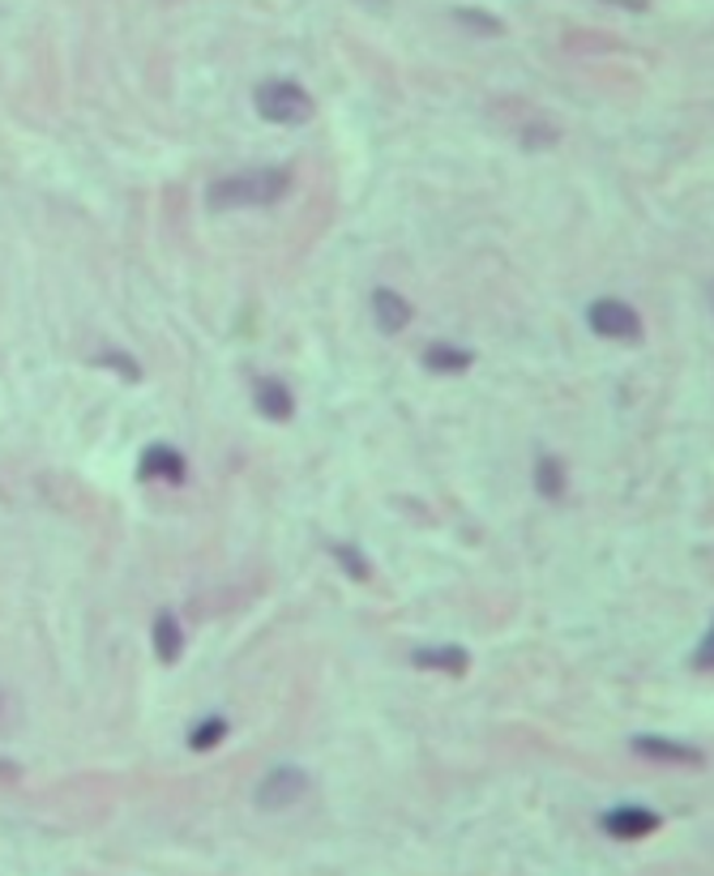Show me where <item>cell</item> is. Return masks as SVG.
Instances as JSON below:
<instances>
[{"mask_svg": "<svg viewBox=\"0 0 714 876\" xmlns=\"http://www.w3.org/2000/svg\"><path fill=\"white\" fill-rule=\"evenodd\" d=\"M291 189V171L287 167H249L236 176H223L205 189L210 209H253V206H274L283 202Z\"/></svg>", "mask_w": 714, "mask_h": 876, "instance_id": "6da1fadb", "label": "cell"}, {"mask_svg": "<svg viewBox=\"0 0 714 876\" xmlns=\"http://www.w3.org/2000/svg\"><path fill=\"white\" fill-rule=\"evenodd\" d=\"M257 111H261V120H270V124H287V129H296V124H308V116H312V99H308V91L300 82H291V77H274V82H261L253 95Z\"/></svg>", "mask_w": 714, "mask_h": 876, "instance_id": "7a4b0ae2", "label": "cell"}, {"mask_svg": "<svg viewBox=\"0 0 714 876\" xmlns=\"http://www.w3.org/2000/svg\"><path fill=\"white\" fill-rule=\"evenodd\" d=\"M586 321H591V329H595L599 338H612V343H638V338H642V316H638V309H629L624 300H612V296L595 300L591 312H586Z\"/></svg>", "mask_w": 714, "mask_h": 876, "instance_id": "3957f363", "label": "cell"}, {"mask_svg": "<svg viewBox=\"0 0 714 876\" xmlns=\"http://www.w3.org/2000/svg\"><path fill=\"white\" fill-rule=\"evenodd\" d=\"M300 795H308V773L296 770V766H278L261 778L257 787V804L265 813H278V808H291Z\"/></svg>", "mask_w": 714, "mask_h": 876, "instance_id": "277c9868", "label": "cell"}, {"mask_svg": "<svg viewBox=\"0 0 714 876\" xmlns=\"http://www.w3.org/2000/svg\"><path fill=\"white\" fill-rule=\"evenodd\" d=\"M253 403L257 411L265 415V419H291L296 415V398H291V389L283 385V381H274V376H257L253 381Z\"/></svg>", "mask_w": 714, "mask_h": 876, "instance_id": "5b68a950", "label": "cell"}, {"mask_svg": "<svg viewBox=\"0 0 714 876\" xmlns=\"http://www.w3.org/2000/svg\"><path fill=\"white\" fill-rule=\"evenodd\" d=\"M372 321H377L381 334H403L410 325V304L398 291L377 287V291H372Z\"/></svg>", "mask_w": 714, "mask_h": 876, "instance_id": "8992f818", "label": "cell"}, {"mask_svg": "<svg viewBox=\"0 0 714 876\" xmlns=\"http://www.w3.org/2000/svg\"><path fill=\"white\" fill-rule=\"evenodd\" d=\"M604 829H608L612 838H646V833L659 829V817H655L651 808L624 804V808H612V813L604 817Z\"/></svg>", "mask_w": 714, "mask_h": 876, "instance_id": "52a82bcc", "label": "cell"}, {"mask_svg": "<svg viewBox=\"0 0 714 876\" xmlns=\"http://www.w3.org/2000/svg\"><path fill=\"white\" fill-rule=\"evenodd\" d=\"M633 748L651 761H671V766H702V753L689 748V744H676V740H664V735H638Z\"/></svg>", "mask_w": 714, "mask_h": 876, "instance_id": "ba28073f", "label": "cell"}, {"mask_svg": "<svg viewBox=\"0 0 714 876\" xmlns=\"http://www.w3.org/2000/svg\"><path fill=\"white\" fill-rule=\"evenodd\" d=\"M410 663L424 671H445V675H466L471 668V655L462 646H424L410 655Z\"/></svg>", "mask_w": 714, "mask_h": 876, "instance_id": "9c48e42d", "label": "cell"}, {"mask_svg": "<svg viewBox=\"0 0 714 876\" xmlns=\"http://www.w3.org/2000/svg\"><path fill=\"white\" fill-rule=\"evenodd\" d=\"M142 479H171V483H180L185 479V458L171 449V445H151L146 454H142V470H138Z\"/></svg>", "mask_w": 714, "mask_h": 876, "instance_id": "30bf717a", "label": "cell"}, {"mask_svg": "<svg viewBox=\"0 0 714 876\" xmlns=\"http://www.w3.org/2000/svg\"><path fill=\"white\" fill-rule=\"evenodd\" d=\"M471 363H475V356L466 347H454V343H432L424 351V368H432V372H466Z\"/></svg>", "mask_w": 714, "mask_h": 876, "instance_id": "8fae6325", "label": "cell"}, {"mask_svg": "<svg viewBox=\"0 0 714 876\" xmlns=\"http://www.w3.org/2000/svg\"><path fill=\"white\" fill-rule=\"evenodd\" d=\"M180 624H176V616L171 612H158L154 616V655L163 659V663H176L180 659Z\"/></svg>", "mask_w": 714, "mask_h": 876, "instance_id": "7c38bea8", "label": "cell"}, {"mask_svg": "<svg viewBox=\"0 0 714 876\" xmlns=\"http://www.w3.org/2000/svg\"><path fill=\"white\" fill-rule=\"evenodd\" d=\"M535 488H539V496L561 501L564 496V466L557 463V458H539V466H535Z\"/></svg>", "mask_w": 714, "mask_h": 876, "instance_id": "4fadbf2b", "label": "cell"}, {"mask_svg": "<svg viewBox=\"0 0 714 876\" xmlns=\"http://www.w3.org/2000/svg\"><path fill=\"white\" fill-rule=\"evenodd\" d=\"M223 735H227V719H218V715H210V719H205V722H198V727H193V735H189V744H193V748H198V753H202V748H214V744H218V740H223Z\"/></svg>", "mask_w": 714, "mask_h": 876, "instance_id": "5bb4252c", "label": "cell"}, {"mask_svg": "<svg viewBox=\"0 0 714 876\" xmlns=\"http://www.w3.org/2000/svg\"><path fill=\"white\" fill-rule=\"evenodd\" d=\"M454 17H459V22H466L471 31H484V35H501V31H505V26H501L492 13H479V9H459Z\"/></svg>", "mask_w": 714, "mask_h": 876, "instance_id": "9a60e30c", "label": "cell"}, {"mask_svg": "<svg viewBox=\"0 0 714 876\" xmlns=\"http://www.w3.org/2000/svg\"><path fill=\"white\" fill-rule=\"evenodd\" d=\"M330 552H334V561H338V565L352 568V577H356V581H364V577H368V561L359 556V552H356V548H352V543H334Z\"/></svg>", "mask_w": 714, "mask_h": 876, "instance_id": "2e32d148", "label": "cell"}, {"mask_svg": "<svg viewBox=\"0 0 714 876\" xmlns=\"http://www.w3.org/2000/svg\"><path fill=\"white\" fill-rule=\"evenodd\" d=\"M693 663H698V668H702V671H714V624H711V633L702 637V646H698Z\"/></svg>", "mask_w": 714, "mask_h": 876, "instance_id": "e0dca14e", "label": "cell"}, {"mask_svg": "<svg viewBox=\"0 0 714 876\" xmlns=\"http://www.w3.org/2000/svg\"><path fill=\"white\" fill-rule=\"evenodd\" d=\"M612 4H624V9H646V0H612Z\"/></svg>", "mask_w": 714, "mask_h": 876, "instance_id": "ac0fdd59", "label": "cell"}]
</instances>
